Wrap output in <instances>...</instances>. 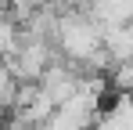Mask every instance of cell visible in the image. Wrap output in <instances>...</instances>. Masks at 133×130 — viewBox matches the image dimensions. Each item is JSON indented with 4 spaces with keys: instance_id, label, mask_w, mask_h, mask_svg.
<instances>
[{
    "instance_id": "obj_1",
    "label": "cell",
    "mask_w": 133,
    "mask_h": 130,
    "mask_svg": "<svg viewBox=\"0 0 133 130\" xmlns=\"http://www.w3.org/2000/svg\"><path fill=\"white\" fill-rule=\"evenodd\" d=\"M54 47L61 51V58L83 65V62H90V58L104 47V25L94 18L90 11H79V7L61 11L58 33H54Z\"/></svg>"
},
{
    "instance_id": "obj_2",
    "label": "cell",
    "mask_w": 133,
    "mask_h": 130,
    "mask_svg": "<svg viewBox=\"0 0 133 130\" xmlns=\"http://www.w3.org/2000/svg\"><path fill=\"white\" fill-rule=\"evenodd\" d=\"M58 54H61V51L54 47V40H36V36L18 33L15 54L4 58V62L11 65V76H15L18 83H40V76L50 69V62H54Z\"/></svg>"
},
{
    "instance_id": "obj_3",
    "label": "cell",
    "mask_w": 133,
    "mask_h": 130,
    "mask_svg": "<svg viewBox=\"0 0 133 130\" xmlns=\"http://www.w3.org/2000/svg\"><path fill=\"white\" fill-rule=\"evenodd\" d=\"M97 130H133V94H115V101L101 108Z\"/></svg>"
},
{
    "instance_id": "obj_4",
    "label": "cell",
    "mask_w": 133,
    "mask_h": 130,
    "mask_svg": "<svg viewBox=\"0 0 133 130\" xmlns=\"http://www.w3.org/2000/svg\"><path fill=\"white\" fill-rule=\"evenodd\" d=\"M104 54L111 58V65L133 58V22H122V25H108L104 29Z\"/></svg>"
},
{
    "instance_id": "obj_5",
    "label": "cell",
    "mask_w": 133,
    "mask_h": 130,
    "mask_svg": "<svg viewBox=\"0 0 133 130\" xmlns=\"http://www.w3.org/2000/svg\"><path fill=\"white\" fill-rule=\"evenodd\" d=\"M104 80H108V87L115 90V94H130L133 90V58L130 62H115Z\"/></svg>"
},
{
    "instance_id": "obj_6",
    "label": "cell",
    "mask_w": 133,
    "mask_h": 130,
    "mask_svg": "<svg viewBox=\"0 0 133 130\" xmlns=\"http://www.w3.org/2000/svg\"><path fill=\"white\" fill-rule=\"evenodd\" d=\"M15 90H18V80L11 76V65L0 58V108L15 105Z\"/></svg>"
},
{
    "instance_id": "obj_7",
    "label": "cell",
    "mask_w": 133,
    "mask_h": 130,
    "mask_svg": "<svg viewBox=\"0 0 133 130\" xmlns=\"http://www.w3.org/2000/svg\"><path fill=\"white\" fill-rule=\"evenodd\" d=\"M7 4H11V15H15L18 25H25L40 7H47V0H7Z\"/></svg>"
},
{
    "instance_id": "obj_8",
    "label": "cell",
    "mask_w": 133,
    "mask_h": 130,
    "mask_svg": "<svg viewBox=\"0 0 133 130\" xmlns=\"http://www.w3.org/2000/svg\"><path fill=\"white\" fill-rule=\"evenodd\" d=\"M29 130H61L54 119H47V123H36V127H29Z\"/></svg>"
},
{
    "instance_id": "obj_9",
    "label": "cell",
    "mask_w": 133,
    "mask_h": 130,
    "mask_svg": "<svg viewBox=\"0 0 133 130\" xmlns=\"http://www.w3.org/2000/svg\"><path fill=\"white\" fill-rule=\"evenodd\" d=\"M72 4H76V7H90L94 0H72Z\"/></svg>"
},
{
    "instance_id": "obj_10",
    "label": "cell",
    "mask_w": 133,
    "mask_h": 130,
    "mask_svg": "<svg viewBox=\"0 0 133 130\" xmlns=\"http://www.w3.org/2000/svg\"><path fill=\"white\" fill-rule=\"evenodd\" d=\"M130 94H133V90H130Z\"/></svg>"
}]
</instances>
